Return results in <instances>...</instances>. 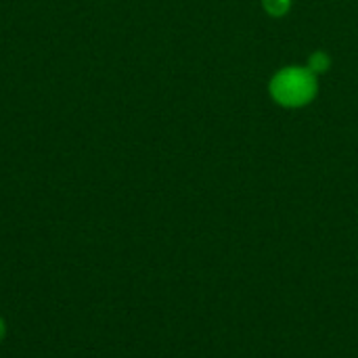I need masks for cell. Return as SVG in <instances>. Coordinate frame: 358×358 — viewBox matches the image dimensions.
Returning <instances> with one entry per match:
<instances>
[{
    "instance_id": "1",
    "label": "cell",
    "mask_w": 358,
    "mask_h": 358,
    "mask_svg": "<svg viewBox=\"0 0 358 358\" xmlns=\"http://www.w3.org/2000/svg\"><path fill=\"white\" fill-rule=\"evenodd\" d=\"M271 94L283 107H302L317 94V73L308 67H285L273 78Z\"/></svg>"
},
{
    "instance_id": "2",
    "label": "cell",
    "mask_w": 358,
    "mask_h": 358,
    "mask_svg": "<svg viewBox=\"0 0 358 358\" xmlns=\"http://www.w3.org/2000/svg\"><path fill=\"white\" fill-rule=\"evenodd\" d=\"M329 65H331V61H329V57L325 55V52H315L313 57H310V61H308V69L313 71V73H323V71H327L329 69Z\"/></svg>"
},
{
    "instance_id": "3",
    "label": "cell",
    "mask_w": 358,
    "mask_h": 358,
    "mask_svg": "<svg viewBox=\"0 0 358 358\" xmlns=\"http://www.w3.org/2000/svg\"><path fill=\"white\" fill-rule=\"evenodd\" d=\"M262 2H264V8H266L271 15H275V17L285 15L287 8L292 6V0H262Z\"/></svg>"
},
{
    "instance_id": "4",
    "label": "cell",
    "mask_w": 358,
    "mask_h": 358,
    "mask_svg": "<svg viewBox=\"0 0 358 358\" xmlns=\"http://www.w3.org/2000/svg\"><path fill=\"white\" fill-rule=\"evenodd\" d=\"M2 338H4V323H2V319H0V342H2Z\"/></svg>"
}]
</instances>
